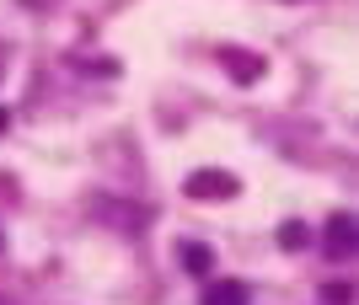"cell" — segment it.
<instances>
[{"label": "cell", "mask_w": 359, "mask_h": 305, "mask_svg": "<svg viewBox=\"0 0 359 305\" xmlns=\"http://www.w3.org/2000/svg\"><path fill=\"white\" fill-rule=\"evenodd\" d=\"M188 193H194V199H231V193H236V177H225V171H194V177H188Z\"/></svg>", "instance_id": "obj_1"}, {"label": "cell", "mask_w": 359, "mask_h": 305, "mask_svg": "<svg viewBox=\"0 0 359 305\" xmlns=\"http://www.w3.org/2000/svg\"><path fill=\"white\" fill-rule=\"evenodd\" d=\"M348 252H354V220L332 214L327 220V257H348Z\"/></svg>", "instance_id": "obj_2"}, {"label": "cell", "mask_w": 359, "mask_h": 305, "mask_svg": "<svg viewBox=\"0 0 359 305\" xmlns=\"http://www.w3.org/2000/svg\"><path fill=\"white\" fill-rule=\"evenodd\" d=\"M252 295H247V284H210L204 290V305H247Z\"/></svg>", "instance_id": "obj_3"}, {"label": "cell", "mask_w": 359, "mask_h": 305, "mask_svg": "<svg viewBox=\"0 0 359 305\" xmlns=\"http://www.w3.org/2000/svg\"><path fill=\"white\" fill-rule=\"evenodd\" d=\"M279 241H285L290 252H300V246H306V225H300V220H285V230H279Z\"/></svg>", "instance_id": "obj_4"}, {"label": "cell", "mask_w": 359, "mask_h": 305, "mask_svg": "<svg viewBox=\"0 0 359 305\" xmlns=\"http://www.w3.org/2000/svg\"><path fill=\"white\" fill-rule=\"evenodd\" d=\"M182 262H188L194 274H210V252H204V246H182Z\"/></svg>", "instance_id": "obj_5"}, {"label": "cell", "mask_w": 359, "mask_h": 305, "mask_svg": "<svg viewBox=\"0 0 359 305\" xmlns=\"http://www.w3.org/2000/svg\"><path fill=\"white\" fill-rule=\"evenodd\" d=\"M225 59L236 64V76H241V80H257V59H252V54H225Z\"/></svg>", "instance_id": "obj_6"}, {"label": "cell", "mask_w": 359, "mask_h": 305, "mask_svg": "<svg viewBox=\"0 0 359 305\" xmlns=\"http://www.w3.org/2000/svg\"><path fill=\"white\" fill-rule=\"evenodd\" d=\"M6 123H11V107H0V129H6Z\"/></svg>", "instance_id": "obj_7"}]
</instances>
